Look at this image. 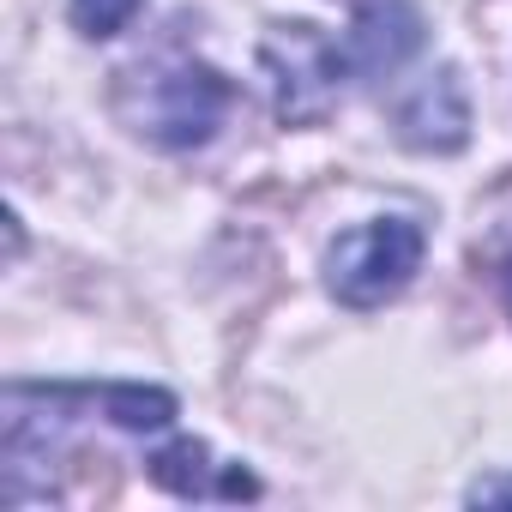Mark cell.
Wrapping results in <instances>:
<instances>
[{
	"label": "cell",
	"mask_w": 512,
	"mask_h": 512,
	"mask_svg": "<svg viewBox=\"0 0 512 512\" xmlns=\"http://www.w3.org/2000/svg\"><path fill=\"white\" fill-rule=\"evenodd\" d=\"M223 109H229V85L193 55H163L121 79V115L133 121V133H145L169 151L205 145L217 133Z\"/></svg>",
	"instance_id": "1"
},
{
	"label": "cell",
	"mask_w": 512,
	"mask_h": 512,
	"mask_svg": "<svg viewBox=\"0 0 512 512\" xmlns=\"http://www.w3.org/2000/svg\"><path fill=\"white\" fill-rule=\"evenodd\" d=\"M422 247L428 241L410 217H374V223L338 235V247L326 253V284L344 308H380L416 278Z\"/></svg>",
	"instance_id": "2"
},
{
	"label": "cell",
	"mask_w": 512,
	"mask_h": 512,
	"mask_svg": "<svg viewBox=\"0 0 512 512\" xmlns=\"http://www.w3.org/2000/svg\"><path fill=\"white\" fill-rule=\"evenodd\" d=\"M422 43V13L410 0H356V19L338 43L344 79H380L398 73Z\"/></svg>",
	"instance_id": "3"
},
{
	"label": "cell",
	"mask_w": 512,
	"mask_h": 512,
	"mask_svg": "<svg viewBox=\"0 0 512 512\" xmlns=\"http://www.w3.org/2000/svg\"><path fill=\"white\" fill-rule=\"evenodd\" d=\"M266 67L278 79V109L284 115H314L332 103L338 79H344V61H338V43L314 37L308 25H290L266 43Z\"/></svg>",
	"instance_id": "4"
},
{
	"label": "cell",
	"mask_w": 512,
	"mask_h": 512,
	"mask_svg": "<svg viewBox=\"0 0 512 512\" xmlns=\"http://www.w3.org/2000/svg\"><path fill=\"white\" fill-rule=\"evenodd\" d=\"M398 133H404V145H416V151H458V145H464V133H470V103H464V85H458L452 67H446L440 79H428V85L398 109Z\"/></svg>",
	"instance_id": "5"
},
{
	"label": "cell",
	"mask_w": 512,
	"mask_h": 512,
	"mask_svg": "<svg viewBox=\"0 0 512 512\" xmlns=\"http://www.w3.org/2000/svg\"><path fill=\"white\" fill-rule=\"evenodd\" d=\"M151 482L181 494V500H253L260 494V482H253L247 470H211V452L199 440H175L151 458Z\"/></svg>",
	"instance_id": "6"
},
{
	"label": "cell",
	"mask_w": 512,
	"mask_h": 512,
	"mask_svg": "<svg viewBox=\"0 0 512 512\" xmlns=\"http://www.w3.org/2000/svg\"><path fill=\"white\" fill-rule=\"evenodd\" d=\"M67 13L85 37H115L133 13H139V0H67Z\"/></svg>",
	"instance_id": "7"
},
{
	"label": "cell",
	"mask_w": 512,
	"mask_h": 512,
	"mask_svg": "<svg viewBox=\"0 0 512 512\" xmlns=\"http://www.w3.org/2000/svg\"><path fill=\"white\" fill-rule=\"evenodd\" d=\"M500 278H506V296H512V266H506V272H500Z\"/></svg>",
	"instance_id": "8"
}]
</instances>
